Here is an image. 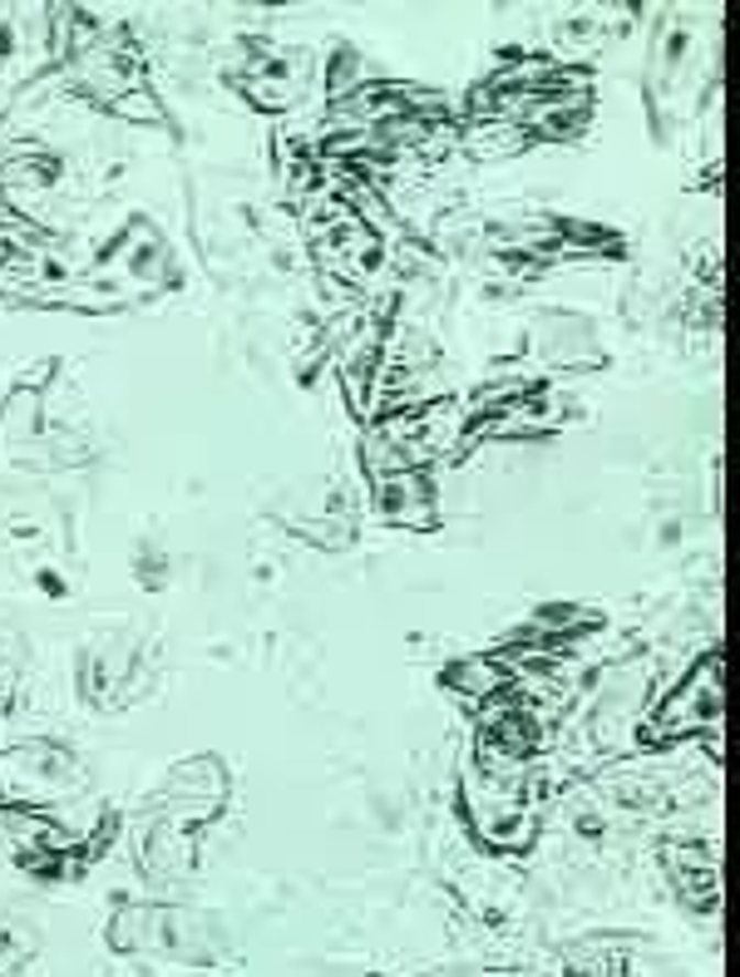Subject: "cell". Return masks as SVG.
<instances>
[{"instance_id": "1", "label": "cell", "mask_w": 740, "mask_h": 977, "mask_svg": "<svg viewBox=\"0 0 740 977\" xmlns=\"http://www.w3.org/2000/svg\"><path fill=\"white\" fill-rule=\"evenodd\" d=\"M430 508H434V488L424 484L420 470H395L390 480L380 484V514L395 518V524L424 528L430 524Z\"/></svg>"}]
</instances>
